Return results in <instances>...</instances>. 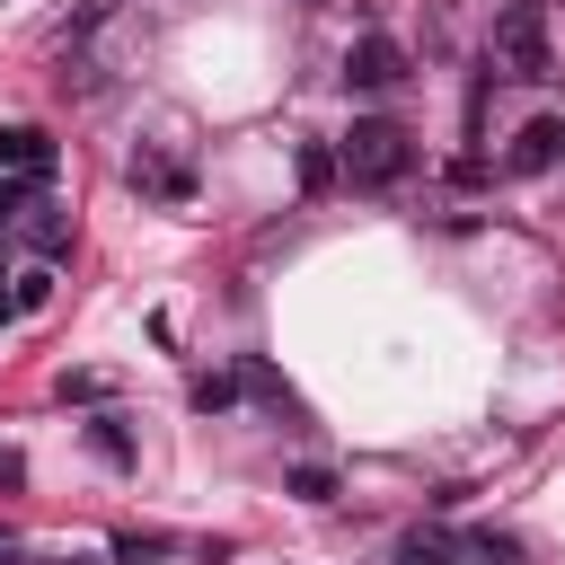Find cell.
Instances as JSON below:
<instances>
[{
  "mask_svg": "<svg viewBox=\"0 0 565 565\" xmlns=\"http://www.w3.org/2000/svg\"><path fill=\"white\" fill-rule=\"evenodd\" d=\"M335 159H344V177H353V185H371V194H380V185H397V177L415 168V141H406V124H388V115H353V132H344V150H335Z\"/></svg>",
  "mask_w": 565,
  "mask_h": 565,
  "instance_id": "6da1fadb",
  "label": "cell"
},
{
  "mask_svg": "<svg viewBox=\"0 0 565 565\" xmlns=\"http://www.w3.org/2000/svg\"><path fill=\"white\" fill-rule=\"evenodd\" d=\"M486 71L494 79H547V9L539 0H512L486 35Z\"/></svg>",
  "mask_w": 565,
  "mask_h": 565,
  "instance_id": "7a4b0ae2",
  "label": "cell"
},
{
  "mask_svg": "<svg viewBox=\"0 0 565 565\" xmlns=\"http://www.w3.org/2000/svg\"><path fill=\"white\" fill-rule=\"evenodd\" d=\"M53 168H62V150H53V132H35V124H0V177L9 185H53Z\"/></svg>",
  "mask_w": 565,
  "mask_h": 565,
  "instance_id": "3957f363",
  "label": "cell"
},
{
  "mask_svg": "<svg viewBox=\"0 0 565 565\" xmlns=\"http://www.w3.org/2000/svg\"><path fill=\"white\" fill-rule=\"evenodd\" d=\"M397 79H406V44H397V35H353V53H344V88L380 97V88H397Z\"/></svg>",
  "mask_w": 565,
  "mask_h": 565,
  "instance_id": "277c9868",
  "label": "cell"
},
{
  "mask_svg": "<svg viewBox=\"0 0 565 565\" xmlns=\"http://www.w3.org/2000/svg\"><path fill=\"white\" fill-rule=\"evenodd\" d=\"M9 230H18V247H26L35 265H53V256L71 247V212H62V203H26V212H18Z\"/></svg>",
  "mask_w": 565,
  "mask_h": 565,
  "instance_id": "5b68a950",
  "label": "cell"
},
{
  "mask_svg": "<svg viewBox=\"0 0 565 565\" xmlns=\"http://www.w3.org/2000/svg\"><path fill=\"white\" fill-rule=\"evenodd\" d=\"M556 159H565V124H556V115H539V124L512 132V177H539V168H556Z\"/></svg>",
  "mask_w": 565,
  "mask_h": 565,
  "instance_id": "8992f818",
  "label": "cell"
},
{
  "mask_svg": "<svg viewBox=\"0 0 565 565\" xmlns=\"http://www.w3.org/2000/svg\"><path fill=\"white\" fill-rule=\"evenodd\" d=\"M459 556H468V547H459V539H450V530H406V539H397V556H388V565H459Z\"/></svg>",
  "mask_w": 565,
  "mask_h": 565,
  "instance_id": "52a82bcc",
  "label": "cell"
},
{
  "mask_svg": "<svg viewBox=\"0 0 565 565\" xmlns=\"http://www.w3.org/2000/svg\"><path fill=\"white\" fill-rule=\"evenodd\" d=\"M194 406H203V415L238 406V380H230V371H203V380H194Z\"/></svg>",
  "mask_w": 565,
  "mask_h": 565,
  "instance_id": "ba28073f",
  "label": "cell"
},
{
  "mask_svg": "<svg viewBox=\"0 0 565 565\" xmlns=\"http://www.w3.org/2000/svg\"><path fill=\"white\" fill-rule=\"evenodd\" d=\"M88 441H97V459H115V468H132V441H124V424H115V415H97V433H88Z\"/></svg>",
  "mask_w": 565,
  "mask_h": 565,
  "instance_id": "9c48e42d",
  "label": "cell"
},
{
  "mask_svg": "<svg viewBox=\"0 0 565 565\" xmlns=\"http://www.w3.org/2000/svg\"><path fill=\"white\" fill-rule=\"evenodd\" d=\"M44 300H53V265H26L18 274V309H44Z\"/></svg>",
  "mask_w": 565,
  "mask_h": 565,
  "instance_id": "30bf717a",
  "label": "cell"
},
{
  "mask_svg": "<svg viewBox=\"0 0 565 565\" xmlns=\"http://www.w3.org/2000/svg\"><path fill=\"white\" fill-rule=\"evenodd\" d=\"M291 494H300V503H327V494H335V477L309 459V468H291Z\"/></svg>",
  "mask_w": 565,
  "mask_h": 565,
  "instance_id": "8fae6325",
  "label": "cell"
},
{
  "mask_svg": "<svg viewBox=\"0 0 565 565\" xmlns=\"http://www.w3.org/2000/svg\"><path fill=\"white\" fill-rule=\"evenodd\" d=\"M327 177H335V159H327V150H318V141H309V150H300V185H309V194H318V185H327Z\"/></svg>",
  "mask_w": 565,
  "mask_h": 565,
  "instance_id": "7c38bea8",
  "label": "cell"
},
{
  "mask_svg": "<svg viewBox=\"0 0 565 565\" xmlns=\"http://www.w3.org/2000/svg\"><path fill=\"white\" fill-rule=\"evenodd\" d=\"M62 397H79V406H97V397H106V380H97V371H62Z\"/></svg>",
  "mask_w": 565,
  "mask_h": 565,
  "instance_id": "4fadbf2b",
  "label": "cell"
},
{
  "mask_svg": "<svg viewBox=\"0 0 565 565\" xmlns=\"http://www.w3.org/2000/svg\"><path fill=\"white\" fill-rule=\"evenodd\" d=\"M150 556H168V539H124L115 547V565H150Z\"/></svg>",
  "mask_w": 565,
  "mask_h": 565,
  "instance_id": "5bb4252c",
  "label": "cell"
},
{
  "mask_svg": "<svg viewBox=\"0 0 565 565\" xmlns=\"http://www.w3.org/2000/svg\"><path fill=\"white\" fill-rule=\"evenodd\" d=\"M468 556H486V565H521V547H512V539H494V530H486V539H477Z\"/></svg>",
  "mask_w": 565,
  "mask_h": 565,
  "instance_id": "9a60e30c",
  "label": "cell"
},
{
  "mask_svg": "<svg viewBox=\"0 0 565 565\" xmlns=\"http://www.w3.org/2000/svg\"><path fill=\"white\" fill-rule=\"evenodd\" d=\"M18 477H26V459H18V450H0V486H18Z\"/></svg>",
  "mask_w": 565,
  "mask_h": 565,
  "instance_id": "2e32d148",
  "label": "cell"
},
{
  "mask_svg": "<svg viewBox=\"0 0 565 565\" xmlns=\"http://www.w3.org/2000/svg\"><path fill=\"white\" fill-rule=\"evenodd\" d=\"M9 282H18V274H0V318H18V291H9Z\"/></svg>",
  "mask_w": 565,
  "mask_h": 565,
  "instance_id": "e0dca14e",
  "label": "cell"
}]
</instances>
